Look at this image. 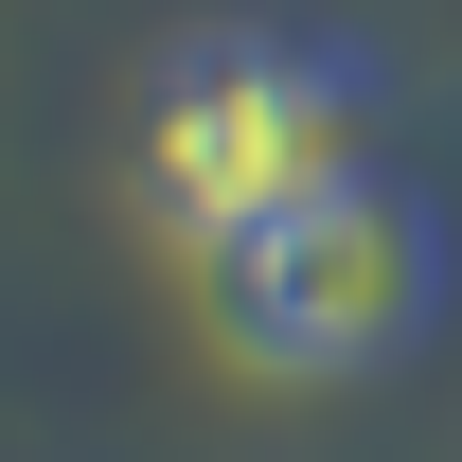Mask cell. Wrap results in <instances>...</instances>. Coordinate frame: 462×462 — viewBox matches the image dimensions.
I'll return each instance as SVG.
<instances>
[{"instance_id": "cell-1", "label": "cell", "mask_w": 462, "mask_h": 462, "mask_svg": "<svg viewBox=\"0 0 462 462\" xmlns=\"http://www.w3.org/2000/svg\"><path fill=\"white\" fill-rule=\"evenodd\" d=\"M374 161V71L338 36H285V18H214L143 71V125H125V196L161 249H214V231L285 214L302 178Z\"/></svg>"}, {"instance_id": "cell-2", "label": "cell", "mask_w": 462, "mask_h": 462, "mask_svg": "<svg viewBox=\"0 0 462 462\" xmlns=\"http://www.w3.org/2000/svg\"><path fill=\"white\" fill-rule=\"evenodd\" d=\"M196 302H214V338L249 374H374L445 302V214H427V178L338 161V178H302L285 214L214 231L196 249Z\"/></svg>"}]
</instances>
